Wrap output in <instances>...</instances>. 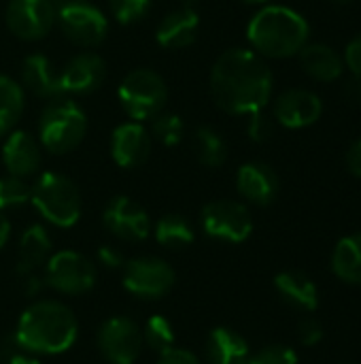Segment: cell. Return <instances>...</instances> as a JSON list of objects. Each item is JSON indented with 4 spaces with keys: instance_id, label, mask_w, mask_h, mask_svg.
Listing matches in <instances>:
<instances>
[{
    "instance_id": "36",
    "label": "cell",
    "mask_w": 361,
    "mask_h": 364,
    "mask_svg": "<svg viewBox=\"0 0 361 364\" xmlns=\"http://www.w3.org/2000/svg\"><path fill=\"white\" fill-rule=\"evenodd\" d=\"M157 364H204L196 354H191L189 350H181V348H168L166 352L160 354Z\"/></svg>"
},
{
    "instance_id": "45",
    "label": "cell",
    "mask_w": 361,
    "mask_h": 364,
    "mask_svg": "<svg viewBox=\"0 0 361 364\" xmlns=\"http://www.w3.org/2000/svg\"><path fill=\"white\" fill-rule=\"evenodd\" d=\"M183 6H189V9H196V6H198V0H183Z\"/></svg>"
},
{
    "instance_id": "46",
    "label": "cell",
    "mask_w": 361,
    "mask_h": 364,
    "mask_svg": "<svg viewBox=\"0 0 361 364\" xmlns=\"http://www.w3.org/2000/svg\"><path fill=\"white\" fill-rule=\"evenodd\" d=\"M243 2H247V4H266L268 0H243Z\"/></svg>"
},
{
    "instance_id": "7",
    "label": "cell",
    "mask_w": 361,
    "mask_h": 364,
    "mask_svg": "<svg viewBox=\"0 0 361 364\" xmlns=\"http://www.w3.org/2000/svg\"><path fill=\"white\" fill-rule=\"evenodd\" d=\"M55 23L64 36L85 49L98 47L109 32L104 13L87 0H55Z\"/></svg>"
},
{
    "instance_id": "9",
    "label": "cell",
    "mask_w": 361,
    "mask_h": 364,
    "mask_svg": "<svg viewBox=\"0 0 361 364\" xmlns=\"http://www.w3.org/2000/svg\"><path fill=\"white\" fill-rule=\"evenodd\" d=\"M174 269L153 256L134 258L123 264V288L138 299L145 301H157L166 296L174 286Z\"/></svg>"
},
{
    "instance_id": "31",
    "label": "cell",
    "mask_w": 361,
    "mask_h": 364,
    "mask_svg": "<svg viewBox=\"0 0 361 364\" xmlns=\"http://www.w3.org/2000/svg\"><path fill=\"white\" fill-rule=\"evenodd\" d=\"M32 196V186L15 175L0 177V211L4 209H15L26 203H30Z\"/></svg>"
},
{
    "instance_id": "20",
    "label": "cell",
    "mask_w": 361,
    "mask_h": 364,
    "mask_svg": "<svg viewBox=\"0 0 361 364\" xmlns=\"http://www.w3.org/2000/svg\"><path fill=\"white\" fill-rule=\"evenodd\" d=\"M200 32V17L196 9L181 6L168 13L155 30V38L164 49H183L196 43Z\"/></svg>"
},
{
    "instance_id": "27",
    "label": "cell",
    "mask_w": 361,
    "mask_h": 364,
    "mask_svg": "<svg viewBox=\"0 0 361 364\" xmlns=\"http://www.w3.org/2000/svg\"><path fill=\"white\" fill-rule=\"evenodd\" d=\"M23 113V87L6 75H0V139L6 136Z\"/></svg>"
},
{
    "instance_id": "38",
    "label": "cell",
    "mask_w": 361,
    "mask_h": 364,
    "mask_svg": "<svg viewBox=\"0 0 361 364\" xmlns=\"http://www.w3.org/2000/svg\"><path fill=\"white\" fill-rule=\"evenodd\" d=\"M17 277H19L21 292H23L28 299H34V296H38V294L43 292V288H47L43 273H26V275H17Z\"/></svg>"
},
{
    "instance_id": "24",
    "label": "cell",
    "mask_w": 361,
    "mask_h": 364,
    "mask_svg": "<svg viewBox=\"0 0 361 364\" xmlns=\"http://www.w3.org/2000/svg\"><path fill=\"white\" fill-rule=\"evenodd\" d=\"M251 350L243 335L232 328L219 326L209 333L206 363L209 364H249Z\"/></svg>"
},
{
    "instance_id": "25",
    "label": "cell",
    "mask_w": 361,
    "mask_h": 364,
    "mask_svg": "<svg viewBox=\"0 0 361 364\" xmlns=\"http://www.w3.org/2000/svg\"><path fill=\"white\" fill-rule=\"evenodd\" d=\"M332 273L345 284L361 286V232L338 241L332 254Z\"/></svg>"
},
{
    "instance_id": "4",
    "label": "cell",
    "mask_w": 361,
    "mask_h": 364,
    "mask_svg": "<svg viewBox=\"0 0 361 364\" xmlns=\"http://www.w3.org/2000/svg\"><path fill=\"white\" fill-rule=\"evenodd\" d=\"M87 132V115L85 111L68 100L55 98L40 111L38 117V143L49 154H68L77 149Z\"/></svg>"
},
{
    "instance_id": "16",
    "label": "cell",
    "mask_w": 361,
    "mask_h": 364,
    "mask_svg": "<svg viewBox=\"0 0 361 364\" xmlns=\"http://www.w3.org/2000/svg\"><path fill=\"white\" fill-rule=\"evenodd\" d=\"M151 154V132L140 122L119 124L111 134V156L121 168H136Z\"/></svg>"
},
{
    "instance_id": "17",
    "label": "cell",
    "mask_w": 361,
    "mask_h": 364,
    "mask_svg": "<svg viewBox=\"0 0 361 364\" xmlns=\"http://www.w3.org/2000/svg\"><path fill=\"white\" fill-rule=\"evenodd\" d=\"M2 164L9 175L32 177L40 166V143L26 130H11L2 143Z\"/></svg>"
},
{
    "instance_id": "6",
    "label": "cell",
    "mask_w": 361,
    "mask_h": 364,
    "mask_svg": "<svg viewBox=\"0 0 361 364\" xmlns=\"http://www.w3.org/2000/svg\"><path fill=\"white\" fill-rule=\"evenodd\" d=\"M117 98L132 122H147L162 113L168 100V87L160 73L151 68H134L123 77Z\"/></svg>"
},
{
    "instance_id": "3",
    "label": "cell",
    "mask_w": 361,
    "mask_h": 364,
    "mask_svg": "<svg viewBox=\"0 0 361 364\" xmlns=\"http://www.w3.org/2000/svg\"><path fill=\"white\" fill-rule=\"evenodd\" d=\"M309 21L294 9L281 4H264L247 26L251 49L262 58H291L309 43Z\"/></svg>"
},
{
    "instance_id": "29",
    "label": "cell",
    "mask_w": 361,
    "mask_h": 364,
    "mask_svg": "<svg viewBox=\"0 0 361 364\" xmlns=\"http://www.w3.org/2000/svg\"><path fill=\"white\" fill-rule=\"evenodd\" d=\"M143 343L162 354L174 346V326L164 316H151L143 326Z\"/></svg>"
},
{
    "instance_id": "26",
    "label": "cell",
    "mask_w": 361,
    "mask_h": 364,
    "mask_svg": "<svg viewBox=\"0 0 361 364\" xmlns=\"http://www.w3.org/2000/svg\"><path fill=\"white\" fill-rule=\"evenodd\" d=\"M194 239H196L194 226L189 224L187 218L179 213H168L160 218L155 224V241L166 250H183L191 245Z\"/></svg>"
},
{
    "instance_id": "19",
    "label": "cell",
    "mask_w": 361,
    "mask_h": 364,
    "mask_svg": "<svg viewBox=\"0 0 361 364\" xmlns=\"http://www.w3.org/2000/svg\"><path fill=\"white\" fill-rule=\"evenodd\" d=\"M21 87L32 92L43 100H55L64 96L60 83V70H55L53 62L45 53H30L21 62Z\"/></svg>"
},
{
    "instance_id": "10",
    "label": "cell",
    "mask_w": 361,
    "mask_h": 364,
    "mask_svg": "<svg viewBox=\"0 0 361 364\" xmlns=\"http://www.w3.org/2000/svg\"><path fill=\"white\" fill-rule=\"evenodd\" d=\"M202 230L217 241L243 243L253 232V218L238 200H213L202 209Z\"/></svg>"
},
{
    "instance_id": "22",
    "label": "cell",
    "mask_w": 361,
    "mask_h": 364,
    "mask_svg": "<svg viewBox=\"0 0 361 364\" xmlns=\"http://www.w3.org/2000/svg\"><path fill=\"white\" fill-rule=\"evenodd\" d=\"M53 243L51 237L47 232L45 226L40 224H32L23 230L21 239H19V247H17V267L15 273L17 275H26V273H38L49 256L53 254Z\"/></svg>"
},
{
    "instance_id": "40",
    "label": "cell",
    "mask_w": 361,
    "mask_h": 364,
    "mask_svg": "<svg viewBox=\"0 0 361 364\" xmlns=\"http://www.w3.org/2000/svg\"><path fill=\"white\" fill-rule=\"evenodd\" d=\"M345 162H347L349 173L361 179V136L349 147V151H347V156H345Z\"/></svg>"
},
{
    "instance_id": "5",
    "label": "cell",
    "mask_w": 361,
    "mask_h": 364,
    "mask_svg": "<svg viewBox=\"0 0 361 364\" xmlns=\"http://www.w3.org/2000/svg\"><path fill=\"white\" fill-rule=\"evenodd\" d=\"M30 203L49 224L57 228L74 226L83 209L81 192L74 186V181L53 171L40 173L36 177V181L32 183Z\"/></svg>"
},
{
    "instance_id": "23",
    "label": "cell",
    "mask_w": 361,
    "mask_h": 364,
    "mask_svg": "<svg viewBox=\"0 0 361 364\" xmlns=\"http://www.w3.org/2000/svg\"><path fill=\"white\" fill-rule=\"evenodd\" d=\"M277 294L298 311L313 314L319 307V290L315 282L300 271H283L274 277Z\"/></svg>"
},
{
    "instance_id": "13",
    "label": "cell",
    "mask_w": 361,
    "mask_h": 364,
    "mask_svg": "<svg viewBox=\"0 0 361 364\" xmlns=\"http://www.w3.org/2000/svg\"><path fill=\"white\" fill-rule=\"evenodd\" d=\"M104 226L121 241L138 243L151 235V218L130 196H115L109 200L102 213Z\"/></svg>"
},
{
    "instance_id": "30",
    "label": "cell",
    "mask_w": 361,
    "mask_h": 364,
    "mask_svg": "<svg viewBox=\"0 0 361 364\" xmlns=\"http://www.w3.org/2000/svg\"><path fill=\"white\" fill-rule=\"evenodd\" d=\"M185 124L177 113H157L151 124V136L166 147H174L183 141Z\"/></svg>"
},
{
    "instance_id": "39",
    "label": "cell",
    "mask_w": 361,
    "mask_h": 364,
    "mask_svg": "<svg viewBox=\"0 0 361 364\" xmlns=\"http://www.w3.org/2000/svg\"><path fill=\"white\" fill-rule=\"evenodd\" d=\"M98 262H100L104 269H111V271L123 269V264H126L123 254H121L117 247H111V245H102V247L98 250Z\"/></svg>"
},
{
    "instance_id": "32",
    "label": "cell",
    "mask_w": 361,
    "mask_h": 364,
    "mask_svg": "<svg viewBox=\"0 0 361 364\" xmlns=\"http://www.w3.org/2000/svg\"><path fill=\"white\" fill-rule=\"evenodd\" d=\"M109 9L119 23L130 26L140 21L151 11V0H109Z\"/></svg>"
},
{
    "instance_id": "15",
    "label": "cell",
    "mask_w": 361,
    "mask_h": 364,
    "mask_svg": "<svg viewBox=\"0 0 361 364\" xmlns=\"http://www.w3.org/2000/svg\"><path fill=\"white\" fill-rule=\"evenodd\" d=\"M106 77L104 60L94 51H81L72 55L66 66L60 70V83L66 94H91L96 92Z\"/></svg>"
},
{
    "instance_id": "42",
    "label": "cell",
    "mask_w": 361,
    "mask_h": 364,
    "mask_svg": "<svg viewBox=\"0 0 361 364\" xmlns=\"http://www.w3.org/2000/svg\"><path fill=\"white\" fill-rule=\"evenodd\" d=\"M9 237H11V224H9V220H6V215L0 211V250L6 245V241H9Z\"/></svg>"
},
{
    "instance_id": "18",
    "label": "cell",
    "mask_w": 361,
    "mask_h": 364,
    "mask_svg": "<svg viewBox=\"0 0 361 364\" xmlns=\"http://www.w3.org/2000/svg\"><path fill=\"white\" fill-rule=\"evenodd\" d=\"M236 188L247 203L266 207L279 194V177L264 162H247L236 173Z\"/></svg>"
},
{
    "instance_id": "35",
    "label": "cell",
    "mask_w": 361,
    "mask_h": 364,
    "mask_svg": "<svg viewBox=\"0 0 361 364\" xmlns=\"http://www.w3.org/2000/svg\"><path fill=\"white\" fill-rule=\"evenodd\" d=\"M249 136L255 141V143H264L268 141V136L272 134V124L270 119L264 115V111H257V113H251L249 115Z\"/></svg>"
},
{
    "instance_id": "34",
    "label": "cell",
    "mask_w": 361,
    "mask_h": 364,
    "mask_svg": "<svg viewBox=\"0 0 361 364\" xmlns=\"http://www.w3.org/2000/svg\"><path fill=\"white\" fill-rule=\"evenodd\" d=\"M298 339L306 348H313V346L321 343L323 341V326H321V322L315 320V318H302L300 324H298Z\"/></svg>"
},
{
    "instance_id": "1",
    "label": "cell",
    "mask_w": 361,
    "mask_h": 364,
    "mask_svg": "<svg viewBox=\"0 0 361 364\" xmlns=\"http://www.w3.org/2000/svg\"><path fill=\"white\" fill-rule=\"evenodd\" d=\"M272 73L253 49L223 51L211 70V96L230 115L264 111L272 96Z\"/></svg>"
},
{
    "instance_id": "43",
    "label": "cell",
    "mask_w": 361,
    "mask_h": 364,
    "mask_svg": "<svg viewBox=\"0 0 361 364\" xmlns=\"http://www.w3.org/2000/svg\"><path fill=\"white\" fill-rule=\"evenodd\" d=\"M6 364H40L38 358H34V356H30L28 352L23 354V352H19V354H15L13 358H9Z\"/></svg>"
},
{
    "instance_id": "14",
    "label": "cell",
    "mask_w": 361,
    "mask_h": 364,
    "mask_svg": "<svg viewBox=\"0 0 361 364\" xmlns=\"http://www.w3.org/2000/svg\"><path fill=\"white\" fill-rule=\"evenodd\" d=\"M323 113L321 98L304 87H291L277 96L274 100V119L291 130L313 126Z\"/></svg>"
},
{
    "instance_id": "12",
    "label": "cell",
    "mask_w": 361,
    "mask_h": 364,
    "mask_svg": "<svg viewBox=\"0 0 361 364\" xmlns=\"http://www.w3.org/2000/svg\"><path fill=\"white\" fill-rule=\"evenodd\" d=\"M6 28L21 41L45 38L55 23L53 0H11L4 11Z\"/></svg>"
},
{
    "instance_id": "28",
    "label": "cell",
    "mask_w": 361,
    "mask_h": 364,
    "mask_svg": "<svg viewBox=\"0 0 361 364\" xmlns=\"http://www.w3.org/2000/svg\"><path fill=\"white\" fill-rule=\"evenodd\" d=\"M196 156L200 160V164L209 166V168H217L226 162L228 158V143L226 139L211 126H200L196 130Z\"/></svg>"
},
{
    "instance_id": "21",
    "label": "cell",
    "mask_w": 361,
    "mask_h": 364,
    "mask_svg": "<svg viewBox=\"0 0 361 364\" xmlns=\"http://www.w3.org/2000/svg\"><path fill=\"white\" fill-rule=\"evenodd\" d=\"M298 55H300V66L315 81L332 83L340 79L345 73L343 55L326 43H306Z\"/></svg>"
},
{
    "instance_id": "41",
    "label": "cell",
    "mask_w": 361,
    "mask_h": 364,
    "mask_svg": "<svg viewBox=\"0 0 361 364\" xmlns=\"http://www.w3.org/2000/svg\"><path fill=\"white\" fill-rule=\"evenodd\" d=\"M345 96L353 102H361V77L360 75H351L347 81H345V87H343Z\"/></svg>"
},
{
    "instance_id": "2",
    "label": "cell",
    "mask_w": 361,
    "mask_h": 364,
    "mask_svg": "<svg viewBox=\"0 0 361 364\" xmlns=\"http://www.w3.org/2000/svg\"><path fill=\"white\" fill-rule=\"evenodd\" d=\"M15 343L28 354H64L79 337L72 309L60 301H34L19 318Z\"/></svg>"
},
{
    "instance_id": "11",
    "label": "cell",
    "mask_w": 361,
    "mask_h": 364,
    "mask_svg": "<svg viewBox=\"0 0 361 364\" xmlns=\"http://www.w3.org/2000/svg\"><path fill=\"white\" fill-rule=\"evenodd\" d=\"M102 358L111 364H134L143 352V328L126 316L109 318L96 337Z\"/></svg>"
},
{
    "instance_id": "8",
    "label": "cell",
    "mask_w": 361,
    "mask_h": 364,
    "mask_svg": "<svg viewBox=\"0 0 361 364\" xmlns=\"http://www.w3.org/2000/svg\"><path fill=\"white\" fill-rule=\"evenodd\" d=\"M43 277L47 288H53L66 296H81L96 286L98 271L87 256L72 250H62L49 256L43 267Z\"/></svg>"
},
{
    "instance_id": "33",
    "label": "cell",
    "mask_w": 361,
    "mask_h": 364,
    "mask_svg": "<svg viewBox=\"0 0 361 364\" xmlns=\"http://www.w3.org/2000/svg\"><path fill=\"white\" fill-rule=\"evenodd\" d=\"M249 364H298V354L289 346H268L251 356Z\"/></svg>"
},
{
    "instance_id": "44",
    "label": "cell",
    "mask_w": 361,
    "mask_h": 364,
    "mask_svg": "<svg viewBox=\"0 0 361 364\" xmlns=\"http://www.w3.org/2000/svg\"><path fill=\"white\" fill-rule=\"evenodd\" d=\"M334 6H349V4H353V0H330Z\"/></svg>"
},
{
    "instance_id": "37",
    "label": "cell",
    "mask_w": 361,
    "mask_h": 364,
    "mask_svg": "<svg viewBox=\"0 0 361 364\" xmlns=\"http://www.w3.org/2000/svg\"><path fill=\"white\" fill-rule=\"evenodd\" d=\"M345 68L351 70V75H360L361 77V34H357L345 49Z\"/></svg>"
}]
</instances>
